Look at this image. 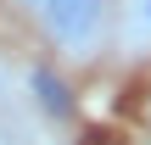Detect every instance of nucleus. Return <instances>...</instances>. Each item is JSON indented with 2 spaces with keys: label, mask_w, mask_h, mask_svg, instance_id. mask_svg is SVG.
Wrapping results in <instances>:
<instances>
[{
  "label": "nucleus",
  "mask_w": 151,
  "mask_h": 145,
  "mask_svg": "<svg viewBox=\"0 0 151 145\" xmlns=\"http://www.w3.org/2000/svg\"><path fill=\"white\" fill-rule=\"evenodd\" d=\"M34 28L62 61L84 67V61H101L112 50V39H118V0H45L34 11Z\"/></svg>",
  "instance_id": "1"
},
{
  "label": "nucleus",
  "mask_w": 151,
  "mask_h": 145,
  "mask_svg": "<svg viewBox=\"0 0 151 145\" xmlns=\"http://www.w3.org/2000/svg\"><path fill=\"white\" fill-rule=\"evenodd\" d=\"M118 56H146L151 50V0H118Z\"/></svg>",
  "instance_id": "2"
},
{
  "label": "nucleus",
  "mask_w": 151,
  "mask_h": 145,
  "mask_svg": "<svg viewBox=\"0 0 151 145\" xmlns=\"http://www.w3.org/2000/svg\"><path fill=\"white\" fill-rule=\"evenodd\" d=\"M22 106V73L11 67V56H0V117H11Z\"/></svg>",
  "instance_id": "3"
},
{
  "label": "nucleus",
  "mask_w": 151,
  "mask_h": 145,
  "mask_svg": "<svg viewBox=\"0 0 151 145\" xmlns=\"http://www.w3.org/2000/svg\"><path fill=\"white\" fill-rule=\"evenodd\" d=\"M0 145H34V140H28V129L17 123V112H11V117H0Z\"/></svg>",
  "instance_id": "4"
},
{
  "label": "nucleus",
  "mask_w": 151,
  "mask_h": 145,
  "mask_svg": "<svg viewBox=\"0 0 151 145\" xmlns=\"http://www.w3.org/2000/svg\"><path fill=\"white\" fill-rule=\"evenodd\" d=\"M11 6H17V11H22V17H34V11H39V6H45V0H11Z\"/></svg>",
  "instance_id": "5"
}]
</instances>
